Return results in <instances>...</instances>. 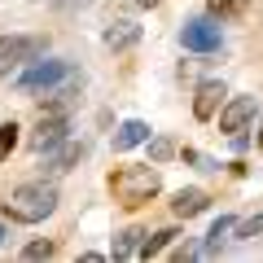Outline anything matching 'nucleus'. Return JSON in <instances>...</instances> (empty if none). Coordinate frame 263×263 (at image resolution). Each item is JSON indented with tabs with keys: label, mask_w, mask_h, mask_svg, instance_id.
<instances>
[{
	"label": "nucleus",
	"mask_w": 263,
	"mask_h": 263,
	"mask_svg": "<svg viewBox=\"0 0 263 263\" xmlns=\"http://www.w3.org/2000/svg\"><path fill=\"white\" fill-rule=\"evenodd\" d=\"M110 193H114V202H119V206H127V211L154 202V197L162 193V171H158V162H149V167H123V171H114V176H110Z\"/></svg>",
	"instance_id": "f257e3e1"
},
{
	"label": "nucleus",
	"mask_w": 263,
	"mask_h": 263,
	"mask_svg": "<svg viewBox=\"0 0 263 263\" xmlns=\"http://www.w3.org/2000/svg\"><path fill=\"white\" fill-rule=\"evenodd\" d=\"M53 211H57V189L44 184V180L18 184L9 197H5V215H9L13 224H40V219H48Z\"/></svg>",
	"instance_id": "f03ea898"
},
{
	"label": "nucleus",
	"mask_w": 263,
	"mask_h": 263,
	"mask_svg": "<svg viewBox=\"0 0 263 263\" xmlns=\"http://www.w3.org/2000/svg\"><path fill=\"white\" fill-rule=\"evenodd\" d=\"M40 48H44L40 35H5L0 40V79H9L22 62H31V57L40 53Z\"/></svg>",
	"instance_id": "7ed1b4c3"
},
{
	"label": "nucleus",
	"mask_w": 263,
	"mask_h": 263,
	"mask_svg": "<svg viewBox=\"0 0 263 263\" xmlns=\"http://www.w3.org/2000/svg\"><path fill=\"white\" fill-rule=\"evenodd\" d=\"M254 114H259V101H254V97H233V101H224L219 105V132H228V136H233V132H246L254 123Z\"/></svg>",
	"instance_id": "20e7f679"
},
{
	"label": "nucleus",
	"mask_w": 263,
	"mask_h": 263,
	"mask_svg": "<svg viewBox=\"0 0 263 263\" xmlns=\"http://www.w3.org/2000/svg\"><path fill=\"white\" fill-rule=\"evenodd\" d=\"M180 40H184V48L189 53H219V27H215V18H193L184 31H180Z\"/></svg>",
	"instance_id": "39448f33"
},
{
	"label": "nucleus",
	"mask_w": 263,
	"mask_h": 263,
	"mask_svg": "<svg viewBox=\"0 0 263 263\" xmlns=\"http://www.w3.org/2000/svg\"><path fill=\"white\" fill-rule=\"evenodd\" d=\"M228 101V88L219 84V79H206V84H197V92H193V119H202V123H211L219 114V105Z\"/></svg>",
	"instance_id": "423d86ee"
},
{
	"label": "nucleus",
	"mask_w": 263,
	"mask_h": 263,
	"mask_svg": "<svg viewBox=\"0 0 263 263\" xmlns=\"http://www.w3.org/2000/svg\"><path fill=\"white\" fill-rule=\"evenodd\" d=\"M66 75H70V66H66V62H35L31 70H22V79H18V84L27 88V92H40V88L62 84Z\"/></svg>",
	"instance_id": "0eeeda50"
},
{
	"label": "nucleus",
	"mask_w": 263,
	"mask_h": 263,
	"mask_svg": "<svg viewBox=\"0 0 263 263\" xmlns=\"http://www.w3.org/2000/svg\"><path fill=\"white\" fill-rule=\"evenodd\" d=\"M66 114H40V127H35V136H31V149L35 154H48L53 145H62L66 141Z\"/></svg>",
	"instance_id": "6e6552de"
},
{
	"label": "nucleus",
	"mask_w": 263,
	"mask_h": 263,
	"mask_svg": "<svg viewBox=\"0 0 263 263\" xmlns=\"http://www.w3.org/2000/svg\"><path fill=\"white\" fill-rule=\"evenodd\" d=\"M101 40H105V48H110V53H127V48L141 44V27H136L132 18H114L110 27H105Z\"/></svg>",
	"instance_id": "1a4fd4ad"
},
{
	"label": "nucleus",
	"mask_w": 263,
	"mask_h": 263,
	"mask_svg": "<svg viewBox=\"0 0 263 263\" xmlns=\"http://www.w3.org/2000/svg\"><path fill=\"white\" fill-rule=\"evenodd\" d=\"M206 206H211L206 189H180V193L171 197V215H176V219H193V215H202Z\"/></svg>",
	"instance_id": "9d476101"
},
{
	"label": "nucleus",
	"mask_w": 263,
	"mask_h": 263,
	"mask_svg": "<svg viewBox=\"0 0 263 263\" xmlns=\"http://www.w3.org/2000/svg\"><path fill=\"white\" fill-rule=\"evenodd\" d=\"M145 141H149V123L127 119L119 132H114V154H127V149H136V145H145Z\"/></svg>",
	"instance_id": "9b49d317"
},
{
	"label": "nucleus",
	"mask_w": 263,
	"mask_h": 263,
	"mask_svg": "<svg viewBox=\"0 0 263 263\" xmlns=\"http://www.w3.org/2000/svg\"><path fill=\"white\" fill-rule=\"evenodd\" d=\"M79 158H84V145H75L70 136H66L62 145H53V149H48V171H53V176H62V171H70Z\"/></svg>",
	"instance_id": "f8f14e48"
},
{
	"label": "nucleus",
	"mask_w": 263,
	"mask_h": 263,
	"mask_svg": "<svg viewBox=\"0 0 263 263\" xmlns=\"http://www.w3.org/2000/svg\"><path fill=\"white\" fill-rule=\"evenodd\" d=\"M70 101H75V84H66V88H44V97H40V114H66L70 110Z\"/></svg>",
	"instance_id": "ddd939ff"
},
{
	"label": "nucleus",
	"mask_w": 263,
	"mask_h": 263,
	"mask_svg": "<svg viewBox=\"0 0 263 263\" xmlns=\"http://www.w3.org/2000/svg\"><path fill=\"white\" fill-rule=\"evenodd\" d=\"M141 241H145V228H123L114 237V259H141Z\"/></svg>",
	"instance_id": "4468645a"
},
{
	"label": "nucleus",
	"mask_w": 263,
	"mask_h": 263,
	"mask_svg": "<svg viewBox=\"0 0 263 263\" xmlns=\"http://www.w3.org/2000/svg\"><path fill=\"white\" fill-rule=\"evenodd\" d=\"M233 228H237V219H233V215H219L215 224H211V233H206V241H202V254H215L219 246H224L228 237H233Z\"/></svg>",
	"instance_id": "2eb2a0df"
},
{
	"label": "nucleus",
	"mask_w": 263,
	"mask_h": 263,
	"mask_svg": "<svg viewBox=\"0 0 263 263\" xmlns=\"http://www.w3.org/2000/svg\"><path fill=\"white\" fill-rule=\"evenodd\" d=\"M176 237H180L176 228H162V233H145V241H141V259H158V254L167 250Z\"/></svg>",
	"instance_id": "dca6fc26"
},
{
	"label": "nucleus",
	"mask_w": 263,
	"mask_h": 263,
	"mask_svg": "<svg viewBox=\"0 0 263 263\" xmlns=\"http://www.w3.org/2000/svg\"><path fill=\"white\" fill-rule=\"evenodd\" d=\"M250 9V0H206V13L215 22H224V18H241V13Z\"/></svg>",
	"instance_id": "f3484780"
},
{
	"label": "nucleus",
	"mask_w": 263,
	"mask_h": 263,
	"mask_svg": "<svg viewBox=\"0 0 263 263\" xmlns=\"http://www.w3.org/2000/svg\"><path fill=\"white\" fill-rule=\"evenodd\" d=\"M145 145H149V162H158V167H162V162H171V158L180 154V145L171 141V136H149Z\"/></svg>",
	"instance_id": "a211bd4d"
},
{
	"label": "nucleus",
	"mask_w": 263,
	"mask_h": 263,
	"mask_svg": "<svg viewBox=\"0 0 263 263\" xmlns=\"http://www.w3.org/2000/svg\"><path fill=\"white\" fill-rule=\"evenodd\" d=\"M18 132H22V127H18L13 119H9V123H0V162H5L13 149H18Z\"/></svg>",
	"instance_id": "6ab92c4d"
},
{
	"label": "nucleus",
	"mask_w": 263,
	"mask_h": 263,
	"mask_svg": "<svg viewBox=\"0 0 263 263\" xmlns=\"http://www.w3.org/2000/svg\"><path fill=\"white\" fill-rule=\"evenodd\" d=\"M53 254H57V241L40 237V241H31L27 250H22V259H27V263H40V259H53Z\"/></svg>",
	"instance_id": "aec40b11"
},
{
	"label": "nucleus",
	"mask_w": 263,
	"mask_h": 263,
	"mask_svg": "<svg viewBox=\"0 0 263 263\" xmlns=\"http://www.w3.org/2000/svg\"><path fill=\"white\" fill-rule=\"evenodd\" d=\"M233 233H237V237H246V241H254V237H263V211H259L254 219H246V224H237Z\"/></svg>",
	"instance_id": "412c9836"
},
{
	"label": "nucleus",
	"mask_w": 263,
	"mask_h": 263,
	"mask_svg": "<svg viewBox=\"0 0 263 263\" xmlns=\"http://www.w3.org/2000/svg\"><path fill=\"white\" fill-rule=\"evenodd\" d=\"M162 0H132V9H158Z\"/></svg>",
	"instance_id": "4be33fe9"
},
{
	"label": "nucleus",
	"mask_w": 263,
	"mask_h": 263,
	"mask_svg": "<svg viewBox=\"0 0 263 263\" xmlns=\"http://www.w3.org/2000/svg\"><path fill=\"white\" fill-rule=\"evenodd\" d=\"M259 149H263V127H259Z\"/></svg>",
	"instance_id": "5701e85b"
},
{
	"label": "nucleus",
	"mask_w": 263,
	"mask_h": 263,
	"mask_svg": "<svg viewBox=\"0 0 263 263\" xmlns=\"http://www.w3.org/2000/svg\"><path fill=\"white\" fill-rule=\"evenodd\" d=\"M0 237H5V228H0Z\"/></svg>",
	"instance_id": "b1692460"
}]
</instances>
